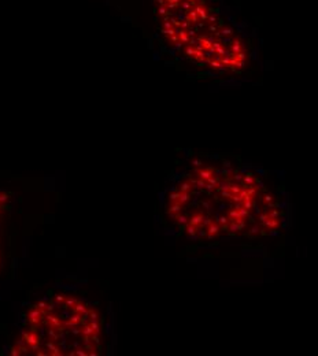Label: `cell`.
Instances as JSON below:
<instances>
[{"instance_id": "cell-1", "label": "cell", "mask_w": 318, "mask_h": 356, "mask_svg": "<svg viewBox=\"0 0 318 356\" xmlns=\"http://www.w3.org/2000/svg\"><path fill=\"white\" fill-rule=\"evenodd\" d=\"M162 42L192 64L240 71L248 59L244 36L217 0H152Z\"/></svg>"}, {"instance_id": "cell-2", "label": "cell", "mask_w": 318, "mask_h": 356, "mask_svg": "<svg viewBox=\"0 0 318 356\" xmlns=\"http://www.w3.org/2000/svg\"><path fill=\"white\" fill-rule=\"evenodd\" d=\"M7 199H8V196H7L6 193H0V203H4V201H7Z\"/></svg>"}, {"instance_id": "cell-3", "label": "cell", "mask_w": 318, "mask_h": 356, "mask_svg": "<svg viewBox=\"0 0 318 356\" xmlns=\"http://www.w3.org/2000/svg\"><path fill=\"white\" fill-rule=\"evenodd\" d=\"M11 355H14V356L19 355V352H18V348H11Z\"/></svg>"}]
</instances>
